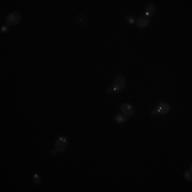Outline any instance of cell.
<instances>
[{
	"label": "cell",
	"mask_w": 192,
	"mask_h": 192,
	"mask_svg": "<svg viewBox=\"0 0 192 192\" xmlns=\"http://www.w3.org/2000/svg\"><path fill=\"white\" fill-rule=\"evenodd\" d=\"M125 85H126V81H125V78L123 76H118L115 77L114 81H113V86L112 88H109L107 89V92L108 93H115V92H120L125 88Z\"/></svg>",
	"instance_id": "obj_1"
},
{
	"label": "cell",
	"mask_w": 192,
	"mask_h": 192,
	"mask_svg": "<svg viewBox=\"0 0 192 192\" xmlns=\"http://www.w3.org/2000/svg\"><path fill=\"white\" fill-rule=\"evenodd\" d=\"M67 146H69V141H67V138L66 137H60L58 140L56 141V144H55V151L51 152V155L55 156L57 153L59 152H64L66 150Z\"/></svg>",
	"instance_id": "obj_2"
},
{
	"label": "cell",
	"mask_w": 192,
	"mask_h": 192,
	"mask_svg": "<svg viewBox=\"0 0 192 192\" xmlns=\"http://www.w3.org/2000/svg\"><path fill=\"white\" fill-rule=\"evenodd\" d=\"M170 111V105H167V102H159L157 105L156 109H154L152 111V114L155 115V114H167V112Z\"/></svg>",
	"instance_id": "obj_3"
},
{
	"label": "cell",
	"mask_w": 192,
	"mask_h": 192,
	"mask_svg": "<svg viewBox=\"0 0 192 192\" xmlns=\"http://www.w3.org/2000/svg\"><path fill=\"white\" fill-rule=\"evenodd\" d=\"M20 18H21V16L19 13H12V14H10L7 17V24L9 26L17 25V24L20 21Z\"/></svg>",
	"instance_id": "obj_4"
},
{
	"label": "cell",
	"mask_w": 192,
	"mask_h": 192,
	"mask_svg": "<svg viewBox=\"0 0 192 192\" xmlns=\"http://www.w3.org/2000/svg\"><path fill=\"white\" fill-rule=\"evenodd\" d=\"M121 110H122V112L124 113V115H126V116H131V115H134V107H132L130 104H127V102L122 105Z\"/></svg>",
	"instance_id": "obj_5"
},
{
	"label": "cell",
	"mask_w": 192,
	"mask_h": 192,
	"mask_svg": "<svg viewBox=\"0 0 192 192\" xmlns=\"http://www.w3.org/2000/svg\"><path fill=\"white\" fill-rule=\"evenodd\" d=\"M148 24H150V18H148L147 16H145L144 14L142 16H140V17L137 19V25L138 27H140V28H145V27H147Z\"/></svg>",
	"instance_id": "obj_6"
},
{
	"label": "cell",
	"mask_w": 192,
	"mask_h": 192,
	"mask_svg": "<svg viewBox=\"0 0 192 192\" xmlns=\"http://www.w3.org/2000/svg\"><path fill=\"white\" fill-rule=\"evenodd\" d=\"M75 21H76V24L78 26L83 27V26H85L86 24H88V17H86L85 15H83V14H79V15L76 16V19H75Z\"/></svg>",
	"instance_id": "obj_7"
},
{
	"label": "cell",
	"mask_w": 192,
	"mask_h": 192,
	"mask_svg": "<svg viewBox=\"0 0 192 192\" xmlns=\"http://www.w3.org/2000/svg\"><path fill=\"white\" fill-rule=\"evenodd\" d=\"M155 12H156V5L155 4H148L146 7V9H145L144 15L147 16V17L150 18V17H152L154 14H155Z\"/></svg>",
	"instance_id": "obj_8"
},
{
	"label": "cell",
	"mask_w": 192,
	"mask_h": 192,
	"mask_svg": "<svg viewBox=\"0 0 192 192\" xmlns=\"http://www.w3.org/2000/svg\"><path fill=\"white\" fill-rule=\"evenodd\" d=\"M126 121H127L126 115H123V114H118V115H115V118H114V122H116L118 124H123V123H125Z\"/></svg>",
	"instance_id": "obj_9"
},
{
	"label": "cell",
	"mask_w": 192,
	"mask_h": 192,
	"mask_svg": "<svg viewBox=\"0 0 192 192\" xmlns=\"http://www.w3.org/2000/svg\"><path fill=\"white\" fill-rule=\"evenodd\" d=\"M32 180H33V183L36 184V185H40L41 182H42V178L40 177L39 174H33V176H32Z\"/></svg>",
	"instance_id": "obj_10"
},
{
	"label": "cell",
	"mask_w": 192,
	"mask_h": 192,
	"mask_svg": "<svg viewBox=\"0 0 192 192\" xmlns=\"http://www.w3.org/2000/svg\"><path fill=\"white\" fill-rule=\"evenodd\" d=\"M184 177H185L187 180H189V182H191V180H192L191 170H190V171H186L185 173H184Z\"/></svg>",
	"instance_id": "obj_11"
},
{
	"label": "cell",
	"mask_w": 192,
	"mask_h": 192,
	"mask_svg": "<svg viewBox=\"0 0 192 192\" xmlns=\"http://www.w3.org/2000/svg\"><path fill=\"white\" fill-rule=\"evenodd\" d=\"M125 20L128 24H134V16L128 15V16H126V17H125Z\"/></svg>",
	"instance_id": "obj_12"
},
{
	"label": "cell",
	"mask_w": 192,
	"mask_h": 192,
	"mask_svg": "<svg viewBox=\"0 0 192 192\" xmlns=\"http://www.w3.org/2000/svg\"><path fill=\"white\" fill-rule=\"evenodd\" d=\"M7 30H8V27L7 26L1 27V32H7Z\"/></svg>",
	"instance_id": "obj_13"
}]
</instances>
